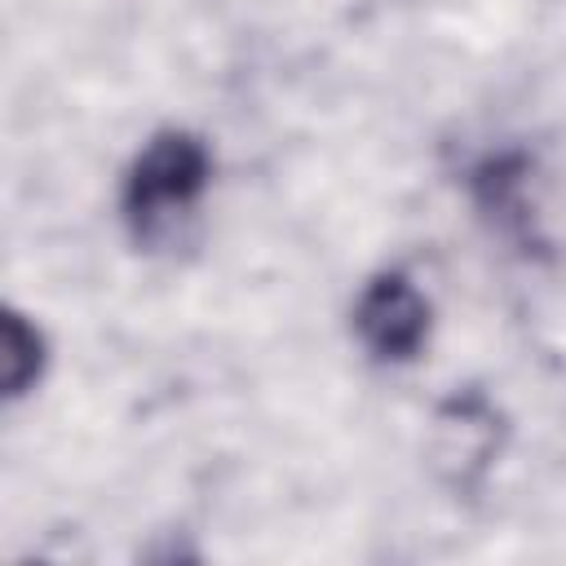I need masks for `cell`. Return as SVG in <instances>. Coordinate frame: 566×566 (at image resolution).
Instances as JSON below:
<instances>
[{"label":"cell","instance_id":"obj_3","mask_svg":"<svg viewBox=\"0 0 566 566\" xmlns=\"http://www.w3.org/2000/svg\"><path fill=\"white\" fill-rule=\"evenodd\" d=\"M495 451V407L482 394H455L438 416V460L455 482H478Z\"/></svg>","mask_w":566,"mask_h":566},{"label":"cell","instance_id":"obj_1","mask_svg":"<svg viewBox=\"0 0 566 566\" xmlns=\"http://www.w3.org/2000/svg\"><path fill=\"white\" fill-rule=\"evenodd\" d=\"M212 150L190 128H159L128 164L119 190V217L142 248H159L208 195Z\"/></svg>","mask_w":566,"mask_h":566},{"label":"cell","instance_id":"obj_4","mask_svg":"<svg viewBox=\"0 0 566 566\" xmlns=\"http://www.w3.org/2000/svg\"><path fill=\"white\" fill-rule=\"evenodd\" d=\"M0 363H4L0 376H4V398L9 402L27 398L40 385L44 367H49V340H44L40 323L27 318L13 305L4 310V323H0Z\"/></svg>","mask_w":566,"mask_h":566},{"label":"cell","instance_id":"obj_2","mask_svg":"<svg viewBox=\"0 0 566 566\" xmlns=\"http://www.w3.org/2000/svg\"><path fill=\"white\" fill-rule=\"evenodd\" d=\"M433 332V305L402 270H380L363 283L354 301V336L367 349V358L398 367L420 358Z\"/></svg>","mask_w":566,"mask_h":566}]
</instances>
